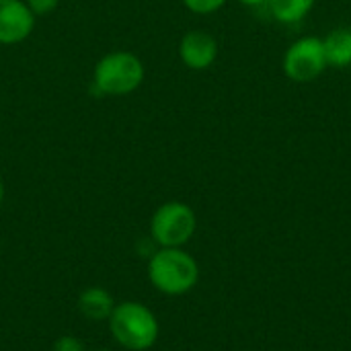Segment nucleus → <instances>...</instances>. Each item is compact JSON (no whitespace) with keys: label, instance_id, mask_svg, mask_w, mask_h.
I'll use <instances>...</instances> for the list:
<instances>
[{"label":"nucleus","instance_id":"obj_15","mask_svg":"<svg viewBox=\"0 0 351 351\" xmlns=\"http://www.w3.org/2000/svg\"><path fill=\"white\" fill-rule=\"evenodd\" d=\"M2 202H4V181L0 177V206H2Z\"/></svg>","mask_w":351,"mask_h":351},{"label":"nucleus","instance_id":"obj_6","mask_svg":"<svg viewBox=\"0 0 351 351\" xmlns=\"http://www.w3.org/2000/svg\"><path fill=\"white\" fill-rule=\"evenodd\" d=\"M35 29V12L25 0H0V43L25 41Z\"/></svg>","mask_w":351,"mask_h":351},{"label":"nucleus","instance_id":"obj_11","mask_svg":"<svg viewBox=\"0 0 351 351\" xmlns=\"http://www.w3.org/2000/svg\"><path fill=\"white\" fill-rule=\"evenodd\" d=\"M181 2L195 14H210L226 4V0H181Z\"/></svg>","mask_w":351,"mask_h":351},{"label":"nucleus","instance_id":"obj_10","mask_svg":"<svg viewBox=\"0 0 351 351\" xmlns=\"http://www.w3.org/2000/svg\"><path fill=\"white\" fill-rule=\"evenodd\" d=\"M317 0H267V8L271 16L280 23L292 25L302 21L315 6Z\"/></svg>","mask_w":351,"mask_h":351},{"label":"nucleus","instance_id":"obj_4","mask_svg":"<svg viewBox=\"0 0 351 351\" xmlns=\"http://www.w3.org/2000/svg\"><path fill=\"white\" fill-rule=\"evenodd\" d=\"M197 230V216L183 202H167L150 220V239L156 247H185Z\"/></svg>","mask_w":351,"mask_h":351},{"label":"nucleus","instance_id":"obj_9","mask_svg":"<svg viewBox=\"0 0 351 351\" xmlns=\"http://www.w3.org/2000/svg\"><path fill=\"white\" fill-rule=\"evenodd\" d=\"M327 64L333 68H348L351 64V29L337 27L323 37Z\"/></svg>","mask_w":351,"mask_h":351},{"label":"nucleus","instance_id":"obj_12","mask_svg":"<svg viewBox=\"0 0 351 351\" xmlns=\"http://www.w3.org/2000/svg\"><path fill=\"white\" fill-rule=\"evenodd\" d=\"M53 351H84V343L74 335H62L56 339Z\"/></svg>","mask_w":351,"mask_h":351},{"label":"nucleus","instance_id":"obj_2","mask_svg":"<svg viewBox=\"0 0 351 351\" xmlns=\"http://www.w3.org/2000/svg\"><path fill=\"white\" fill-rule=\"evenodd\" d=\"M107 323L113 339L128 351L150 350L160 335L156 315L146 304L134 300L115 304Z\"/></svg>","mask_w":351,"mask_h":351},{"label":"nucleus","instance_id":"obj_8","mask_svg":"<svg viewBox=\"0 0 351 351\" xmlns=\"http://www.w3.org/2000/svg\"><path fill=\"white\" fill-rule=\"evenodd\" d=\"M113 308H115V300H113L111 292H107L105 288L90 286L86 290H82L78 296V313L93 323L107 321L111 317Z\"/></svg>","mask_w":351,"mask_h":351},{"label":"nucleus","instance_id":"obj_5","mask_svg":"<svg viewBox=\"0 0 351 351\" xmlns=\"http://www.w3.org/2000/svg\"><path fill=\"white\" fill-rule=\"evenodd\" d=\"M329 68L325 58V47L321 37H300L284 53L282 70L284 74L298 84L317 80Z\"/></svg>","mask_w":351,"mask_h":351},{"label":"nucleus","instance_id":"obj_14","mask_svg":"<svg viewBox=\"0 0 351 351\" xmlns=\"http://www.w3.org/2000/svg\"><path fill=\"white\" fill-rule=\"evenodd\" d=\"M241 4H245V6H253V8H257V6H265L267 4V0H239Z\"/></svg>","mask_w":351,"mask_h":351},{"label":"nucleus","instance_id":"obj_3","mask_svg":"<svg viewBox=\"0 0 351 351\" xmlns=\"http://www.w3.org/2000/svg\"><path fill=\"white\" fill-rule=\"evenodd\" d=\"M144 80V64L132 51H111L103 56L93 72V84L101 95H130Z\"/></svg>","mask_w":351,"mask_h":351},{"label":"nucleus","instance_id":"obj_1","mask_svg":"<svg viewBox=\"0 0 351 351\" xmlns=\"http://www.w3.org/2000/svg\"><path fill=\"white\" fill-rule=\"evenodd\" d=\"M150 284L167 296H183L199 282V265L183 247H158L148 259Z\"/></svg>","mask_w":351,"mask_h":351},{"label":"nucleus","instance_id":"obj_16","mask_svg":"<svg viewBox=\"0 0 351 351\" xmlns=\"http://www.w3.org/2000/svg\"><path fill=\"white\" fill-rule=\"evenodd\" d=\"M97 351H111V350H97Z\"/></svg>","mask_w":351,"mask_h":351},{"label":"nucleus","instance_id":"obj_13","mask_svg":"<svg viewBox=\"0 0 351 351\" xmlns=\"http://www.w3.org/2000/svg\"><path fill=\"white\" fill-rule=\"evenodd\" d=\"M25 2L29 4V8L35 14H47V12H51L60 4V0H25Z\"/></svg>","mask_w":351,"mask_h":351},{"label":"nucleus","instance_id":"obj_7","mask_svg":"<svg viewBox=\"0 0 351 351\" xmlns=\"http://www.w3.org/2000/svg\"><path fill=\"white\" fill-rule=\"evenodd\" d=\"M179 56L189 70H208L218 58V41L204 29L187 31L179 41Z\"/></svg>","mask_w":351,"mask_h":351}]
</instances>
